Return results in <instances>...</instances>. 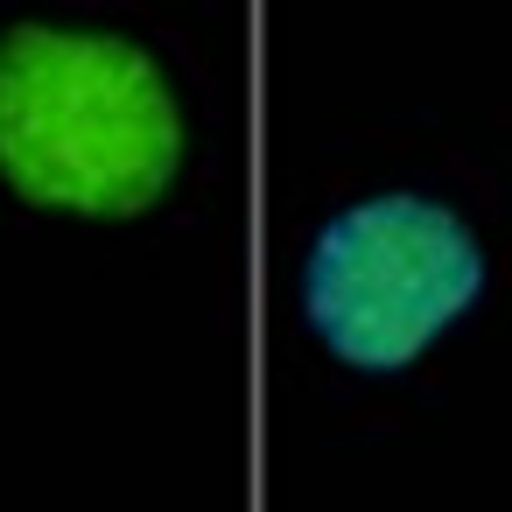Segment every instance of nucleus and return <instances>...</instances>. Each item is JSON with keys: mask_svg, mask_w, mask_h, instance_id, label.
Wrapping results in <instances>:
<instances>
[{"mask_svg": "<svg viewBox=\"0 0 512 512\" xmlns=\"http://www.w3.org/2000/svg\"><path fill=\"white\" fill-rule=\"evenodd\" d=\"M183 162V113L162 64L113 29H0V176L36 204L127 218Z\"/></svg>", "mask_w": 512, "mask_h": 512, "instance_id": "f257e3e1", "label": "nucleus"}, {"mask_svg": "<svg viewBox=\"0 0 512 512\" xmlns=\"http://www.w3.org/2000/svg\"><path fill=\"white\" fill-rule=\"evenodd\" d=\"M484 288V246L470 225L414 190L337 211L309 246V323L351 365H407Z\"/></svg>", "mask_w": 512, "mask_h": 512, "instance_id": "f03ea898", "label": "nucleus"}]
</instances>
